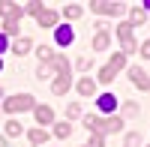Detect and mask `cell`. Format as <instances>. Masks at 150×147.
<instances>
[{
	"mask_svg": "<svg viewBox=\"0 0 150 147\" xmlns=\"http://www.w3.org/2000/svg\"><path fill=\"white\" fill-rule=\"evenodd\" d=\"M84 126H87V132H99V135H105V132H120L123 129V120L120 117H108V120L84 117Z\"/></svg>",
	"mask_w": 150,
	"mask_h": 147,
	"instance_id": "cell-1",
	"label": "cell"
},
{
	"mask_svg": "<svg viewBox=\"0 0 150 147\" xmlns=\"http://www.w3.org/2000/svg\"><path fill=\"white\" fill-rule=\"evenodd\" d=\"M33 96L30 93H18V96H9V99L3 102V108H6V111L9 114H15V111H33Z\"/></svg>",
	"mask_w": 150,
	"mask_h": 147,
	"instance_id": "cell-2",
	"label": "cell"
},
{
	"mask_svg": "<svg viewBox=\"0 0 150 147\" xmlns=\"http://www.w3.org/2000/svg\"><path fill=\"white\" fill-rule=\"evenodd\" d=\"M123 66H126V54H114V57L108 60V66H102V72H99V81H102V84H111V81H114V75H117Z\"/></svg>",
	"mask_w": 150,
	"mask_h": 147,
	"instance_id": "cell-3",
	"label": "cell"
},
{
	"mask_svg": "<svg viewBox=\"0 0 150 147\" xmlns=\"http://www.w3.org/2000/svg\"><path fill=\"white\" fill-rule=\"evenodd\" d=\"M117 36H120V42H123V54H135V36H132V24L129 21H123L117 24Z\"/></svg>",
	"mask_w": 150,
	"mask_h": 147,
	"instance_id": "cell-4",
	"label": "cell"
},
{
	"mask_svg": "<svg viewBox=\"0 0 150 147\" xmlns=\"http://www.w3.org/2000/svg\"><path fill=\"white\" fill-rule=\"evenodd\" d=\"M90 9L99 12V15H120V12H123V3H114V0H93Z\"/></svg>",
	"mask_w": 150,
	"mask_h": 147,
	"instance_id": "cell-5",
	"label": "cell"
},
{
	"mask_svg": "<svg viewBox=\"0 0 150 147\" xmlns=\"http://www.w3.org/2000/svg\"><path fill=\"white\" fill-rule=\"evenodd\" d=\"M129 81H132L138 90H150V75H147L144 69H138V66H132V69H129Z\"/></svg>",
	"mask_w": 150,
	"mask_h": 147,
	"instance_id": "cell-6",
	"label": "cell"
},
{
	"mask_svg": "<svg viewBox=\"0 0 150 147\" xmlns=\"http://www.w3.org/2000/svg\"><path fill=\"white\" fill-rule=\"evenodd\" d=\"M0 15H6V18H18V21H21L24 9H21L18 3H12V0H0Z\"/></svg>",
	"mask_w": 150,
	"mask_h": 147,
	"instance_id": "cell-7",
	"label": "cell"
},
{
	"mask_svg": "<svg viewBox=\"0 0 150 147\" xmlns=\"http://www.w3.org/2000/svg\"><path fill=\"white\" fill-rule=\"evenodd\" d=\"M54 39H57V45H72V42H75V33H72L69 24H63V27L54 30Z\"/></svg>",
	"mask_w": 150,
	"mask_h": 147,
	"instance_id": "cell-8",
	"label": "cell"
},
{
	"mask_svg": "<svg viewBox=\"0 0 150 147\" xmlns=\"http://www.w3.org/2000/svg\"><path fill=\"white\" fill-rule=\"evenodd\" d=\"M33 114H36V120H39V126H45V123L54 120V111L48 105H33Z\"/></svg>",
	"mask_w": 150,
	"mask_h": 147,
	"instance_id": "cell-9",
	"label": "cell"
},
{
	"mask_svg": "<svg viewBox=\"0 0 150 147\" xmlns=\"http://www.w3.org/2000/svg\"><path fill=\"white\" fill-rule=\"evenodd\" d=\"M36 21H39V27H54L57 24V12L54 9H42L39 15H36Z\"/></svg>",
	"mask_w": 150,
	"mask_h": 147,
	"instance_id": "cell-10",
	"label": "cell"
},
{
	"mask_svg": "<svg viewBox=\"0 0 150 147\" xmlns=\"http://www.w3.org/2000/svg\"><path fill=\"white\" fill-rule=\"evenodd\" d=\"M96 105H99V111H114V105H117V99H114V93H102V96H99V99H96Z\"/></svg>",
	"mask_w": 150,
	"mask_h": 147,
	"instance_id": "cell-11",
	"label": "cell"
},
{
	"mask_svg": "<svg viewBox=\"0 0 150 147\" xmlns=\"http://www.w3.org/2000/svg\"><path fill=\"white\" fill-rule=\"evenodd\" d=\"M69 87H72V78H63V75H57V78H54V84H51V90H54L57 96H63Z\"/></svg>",
	"mask_w": 150,
	"mask_h": 147,
	"instance_id": "cell-12",
	"label": "cell"
},
{
	"mask_svg": "<svg viewBox=\"0 0 150 147\" xmlns=\"http://www.w3.org/2000/svg\"><path fill=\"white\" fill-rule=\"evenodd\" d=\"M78 93H81V96H93V93H96V81H93V78H81V81H78Z\"/></svg>",
	"mask_w": 150,
	"mask_h": 147,
	"instance_id": "cell-13",
	"label": "cell"
},
{
	"mask_svg": "<svg viewBox=\"0 0 150 147\" xmlns=\"http://www.w3.org/2000/svg\"><path fill=\"white\" fill-rule=\"evenodd\" d=\"M108 42H111L108 30H99V33H96V39H93V48H96V51H105V48H108Z\"/></svg>",
	"mask_w": 150,
	"mask_h": 147,
	"instance_id": "cell-14",
	"label": "cell"
},
{
	"mask_svg": "<svg viewBox=\"0 0 150 147\" xmlns=\"http://www.w3.org/2000/svg\"><path fill=\"white\" fill-rule=\"evenodd\" d=\"M36 54H39V63H51V60H54V51H51L48 45H39V48H36Z\"/></svg>",
	"mask_w": 150,
	"mask_h": 147,
	"instance_id": "cell-15",
	"label": "cell"
},
{
	"mask_svg": "<svg viewBox=\"0 0 150 147\" xmlns=\"http://www.w3.org/2000/svg\"><path fill=\"white\" fill-rule=\"evenodd\" d=\"M12 51H15V54H27L30 51V39H24V36L15 39V42H12Z\"/></svg>",
	"mask_w": 150,
	"mask_h": 147,
	"instance_id": "cell-16",
	"label": "cell"
},
{
	"mask_svg": "<svg viewBox=\"0 0 150 147\" xmlns=\"http://www.w3.org/2000/svg\"><path fill=\"white\" fill-rule=\"evenodd\" d=\"M45 138H48L45 129H30V141H33V147H36V144H45Z\"/></svg>",
	"mask_w": 150,
	"mask_h": 147,
	"instance_id": "cell-17",
	"label": "cell"
},
{
	"mask_svg": "<svg viewBox=\"0 0 150 147\" xmlns=\"http://www.w3.org/2000/svg\"><path fill=\"white\" fill-rule=\"evenodd\" d=\"M21 132H24V126L18 123V120H9V123H6V135L15 138V135H21Z\"/></svg>",
	"mask_w": 150,
	"mask_h": 147,
	"instance_id": "cell-18",
	"label": "cell"
},
{
	"mask_svg": "<svg viewBox=\"0 0 150 147\" xmlns=\"http://www.w3.org/2000/svg\"><path fill=\"white\" fill-rule=\"evenodd\" d=\"M54 135H57V138H69V135H72V126H69L66 120H63V123H57V129H54Z\"/></svg>",
	"mask_w": 150,
	"mask_h": 147,
	"instance_id": "cell-19",
	"label": "cell"
},
{
	"mask_svg": "<svg viewBox=\"0 0 150 147\" xmlns=\"http://www.w3.org/2000/svg\"><path fill=\"white\" fill-rule=\"evenodd\" d=\"M129 18H132V24H144V18H147V12H144V9H138V6H135V9L129 12Z\"/></svg>",
	"mask_w": 150,
	"mask_h": 147,
	"instance_id": "cell-20",
	"label": "cell"
},
{
	"mask_svg": "<svg viewBox=\"0 0 150 147\" xmlns=\"http://www.w3.org/2000/svg\"><path fill=\"white\" fill-rule=\"evenodd\" d=\"M6 33H18V18H6L3 21V36Z\"/></svg>",
	"mask_w": 150,
	"mask_h": 147,
	"instance_id": "cell-21",
	"label": "cell"
},
{
	"mask_svg": "<svg viewBox=\"0 0 150 147\" xmlns=\"http://www.w3.org/2000/svg\"><path fill=\"white\" fill-rule=\"evenodd\" d=\"M81 12H84V9H81L78 3H69V6H66V18H81Z\"/></svg>",
	"mask_w": 150,
	"mask_h": 147,
	"instance_id": "cell-22",
	"label": "cell"
},
{
	"mask_svg": "<svg viewBox=\"0 0 150 147\" xmlns=\"http://www.w3.org/2000/svg\"><path fill=\"white\" fill-rule=\"evenodd\" d=\"M51 72H54V66H51V63H39V69H36V75H39V78H48Z\"/></svg>",
	"mask_w": 150,
	"mask_h": 147,
	"instance_id": "cell-23",
	"label": "cell"
},
{
	"mask_svg": "<svg viewBox=\"0 0 150 147\" xmlns=\"http://www.w3.org/2000/svg\"><path fill=\"white\" fill-rule=\"evenodd\" d=\"M105 141H102V135L99 132H90V141H87V147H102Z\"/></svg>",
	"mask_w": 150,
	"mask_h": 147,
	"instance_id": "cell-24",
	"label": "cell"
},
{
	"mask_svg": "<svg viewBox=\"0 0 150 147\" xmlns=\"http://www.w3.org/2000/svg\"><path fill=\"white\" fill-rule=\"evenodd\" d=\"M78 114H81V105H78V102H72V105L66 108V117H78Z\"/></svg>",
	"mask_w": 150,
	"mask_h": 147,
	"instance_id": "cell-25",
	"label": "cell"
},
{
	"mask_svg": "<svg viewBox=\"0 0 150 147\" xmlns=\"http://www.w3.org/2000/svg\"><path fill=\"white\" fill-rule=\"evenodd\" d=\"M24 12H30V15H39V12H42V3H27V6H24Z\"/></svg>",
	"mask_w": 150,
	"mask_h": 147,
	"instance_id": "cell-26",
	"label": "cell"
},
{
	"mask_svg": "<svg viewBox=\"0 0 150 147\" xmlns=\"http://www.w3.org/2000/svg\"><path fill=\"white\" fill-rule=\"evenodd\" d=\"M138 141H141V138H138V132H129V135H126V147H135Z\"/></svg>",
	"mask_w": 150,
	"mask_h": 147,
	"instance_id": "cell-27",
	"label": "cell"
},
{
	"mask_svg": "<svg viewBox=\"0 0 150 147\" xmlns=\"http://www.w3.org/2000/svg\"><path fill=\"white\" fill-rule=\"evenodd\" d=\"M123 114H126V117H135V114H138V105H132V102H129L126 108H123Z\"/></svg>",
	"mask_w": 150,
	"mask_h": 147,
	"instance_id": "cell-28",
	"label": "cell"
},
{
	"mask_svg": "<svg viewBox=\"0 0 150 147\" xmlns=\"http://www.w3.org/2000/svg\"><path fill=\"white\" fill-rule=\"evenodd\" d=\"M90 63H93L90 57H78V69H90Z\"/></svg>",
	"mask_w": 150,
	"mask_h": 147,
	"instance_id": "cell-29",
	"label": "cell"
},
{
	"mask_svg": "<svg viewBox=\"0 0 150 147\" xmlns=\"http://www.w3.org/2000/svg\"><path fill=\"white\" fill-rule=\"evenodd\" d=\"M141 57H147V60H150V39L141 45Z\"/></svg>",
	"mask_w": 150,
	"mask_h": 147,
	"instance_id": "cell-30",
	"label": "cell"
},
{
	"mask_svg": "<svg viewBox=\"0 0 150 147\" xmlns=\"http://www.w3.org/2000/svg\"><path fill=\"white\" fill-rule=\"evenodd\" d=\"M3 51H6V36L0 33V54H3Z\"/></svg>",
	"mask_w": 150,
	"mask_h": 147,
	"instance_id": "cell-31",
	"label": "cell"
},
{
	"mask_svg": "<svg viewBox=\"0 0 150 147\" xmlns=\"http://www.w3.org/2000/svg\"><path fill=\"white\" fill-rule=\"evenodd\" d=\"M0 147H6V141H3V138H0Z\"/></svg>",
	"mask_w": 150,
	"mask_h": 147,
	"instance_id": "cell-32",
	"label": "cell"
},
{
	"mask_svg": "<svg viewBox=\"0 0 150 147\" xmlns=\"http://www.w3.org/2000/svg\"><path fill=\"white\" fill-rule=\"evenodd\" d=\"M144 6H147V9H150V0H144Z\"/></svg>",
	"mask_w": 150,
	"mask_h": 147,
	"instance_id": "cell-33",
	"label": "cell"
},
{
	"mask_svg": "<svg viewBox=\"0 0 150 147\" xmlns=\"http://www.w3.org/2000/svg\"><path fill=\"white\" fill-rule=\"evenodd\" d=\"M0 69H3V60H0Z\"/></svg>",
	"mask_w": 150,
	"mask_h": 147,
	"instance_id": "cell-34",
	"label": "cell"
},
{
	"mask_svg": "<svg viewBox=\"0 0 150 147\" xmlns=\"http://www.w3.org/2000/svg\"><path fill=\"white\" fill-rule=\"evenodd\" d=\"M0 96H3V90H0Z\"/></svg>",
	"mask_w": 150,
	"mask_h": 147,
	"instance_id": "cell-35",
	"label": "cell"
}]
</instances>
